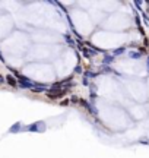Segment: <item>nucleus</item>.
Here are the masks:
<instances>
[{
  "label": "nucleus",
  "mask_w": 149,
  "mask_h": 158,
  "mask_svg": "<svg viewBox=\"0 0 149 158\" xmlns=\"http://www.w3.org/2000/svg\"><path fill=\"white\" fill-rule=\"evenodd\" d=\"M7 82H9V83H12V85H15V81H13V78H10V76L7 78Z\"/></svg>",
  "instance_id": "nucleus-1"
}]
</instances>
